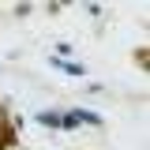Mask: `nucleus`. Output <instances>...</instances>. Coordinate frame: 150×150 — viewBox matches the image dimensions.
Wrapping results in <instances>:
<instances>
[{"instance_id": "obj_1", "label": "nucleus", "mask_w": 150, "mask_h": 150, "mask_svg": "<svg viewBox=\"0 0 150 150\" xmlns=\"http://www.w3.org/2000/svg\"><path fill=\"white\" fill-rule=\"evenodd\" d=\"M38 120H41V124H49V128H56V124H60V116H56V112H41Z\"/></svg>"}]
</instances>
